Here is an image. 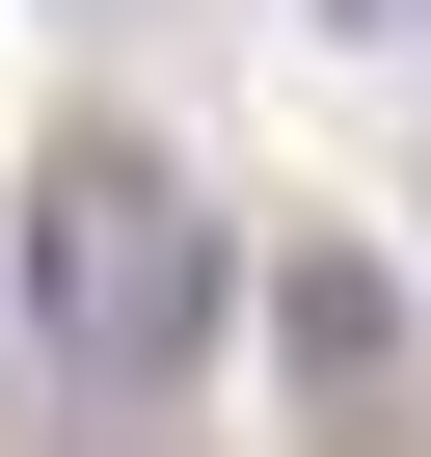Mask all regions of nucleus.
<instances>
[{"label": "nucleus", "instance_id": "1", "mask_svg": "<svg viewBox=\"0 0 431 457\" xmlns=\"http://www.w3.org/2000/svg\"><path fill=\"white\" fill-rule=\"evenodd\" d=\"M28 323H55L81 403H189V350H216V215H189L162 135H81L28 188Z\"/></svg>", "mask_w": 431, "mask_h": 457}, {"label": "nucleus", "instance_id": "2", "mask_svg": "<svg viewBox=\"0 0 431 457\" xmlns=\"http://www.w3.org/2000/svg\"><path fill=\"white\" fill-rule=\"evenodd\" d=\"M270 377H297L324 430H351V403H404V296H377L351 243H297V270H270Z\"/></svg>", "mask_w": 431, "mask_h": 457}, {"label": "nucleus", "instance_id": "3", "mask_svg": "<svg viewBox=\"0 0 431 457\" xmlns=\"http://www.w3.org/2000/svg\"><path fill=\"white\" fill-rule=\"evenodd\" d=\"M324 457H404V403H351V430H324Z\"/></svg>", "mask_w": 431, "mask_h": 457}]
</instances>
